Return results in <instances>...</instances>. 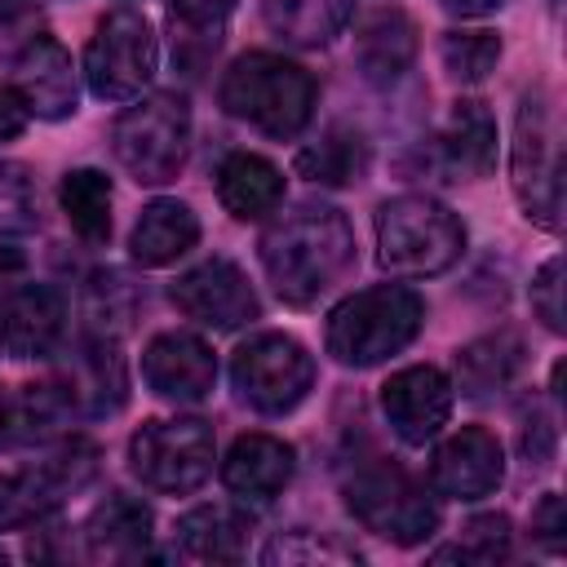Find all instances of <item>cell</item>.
I'll return each instance as SVG.
<instances>
[{
	"label": "cell",
	"mask_w": 567,
	"mask_h": 567,
	"mask_svg": "<svg viewBox=\"0 0 567 567\" xmlns=\"http://www.w3.org/2000/svg\"><path fill=\"white\" fill-rule=\"evenodd\" d=\"M381 412H385L390 430H394L403 443L421 447V443H430V439L447 425V416H452V381H447L439 368H430V363L399 368V372L381 385Z\"/></svg>",
	"instance_id": "obj_13"
},
{
	"label": "cell",
	"mask_w": 567,
	"mask_h": 567,
	"mask_svg": "<svg viewBox=\"0 0 567 567\" xmlns=\"http://www.w3.org/2000/svg\"><path fill=\"white\" fill-rule=\"evenodd\" d=\"M18 93L27 102L31 115L40 120H66L75 115V66H71V53L49 35H31L18 53Z\"/></svg>",
	"instance_id": "obj_17"
},
{
	"label": "cell",
	"mask_w": 567,
	"mask_h": 567,
	"mask_svg": "<svg viewBox=\"0 0 567 567\" xmlns=\"http://www.w3.org/2000/svg\"><path fill=\"white\" fill-rule=\"evenodd\" d=\"M439 58H443V71L456 84H478L501 62V35L496 31H483V27L478 31H443Z\"/></svg>",
	"instance_id": "obj_31"
},
{
	"label": "cell",
	"mask_w": 567,
	"mask_h": 567,
	"mask_svg": "<svg viewBox=\"0 0 567 567\" xmlns=\"http://www.w3.org/2000/svg\"><path fill=\"white\" fill-rule=\"evenodd\" d=\"M261 266L288 306H315L354 266V230L328 204H301L261 235Z\"/></svg>",
	"instance_id": "obj_1"
},
{
	"label": "cell",
	"mask_w": 567,
	"mask_h": 567,
	"mask_svg": "<svg viewBox=\"0 0 567 567\" xmlns=\"http://www.w3.org/2000/svg\"><path fill=\"white\" fill-rule=\"evenodd\" d=\"M292 447L275 434H239L230 456L221 461V478L235 496H248V501H270L288 487L292 478Z\"/></svg>",
	"instance_id": "obj_19"
},
{
	"label": "cell",
	"mask_w": 567,
	"mask_h": 567,
	"mask_svg": "<svg viewBox=\"0 0 567 567\" xmlns=\"http://www.w3.org/2000/svg\"><path fill=\"white\" fill-rule=\"evenodd\" d=\"M115 159L142 186H164L182 173L190 151V106L182 93H151L133 102L111 128Z\"/></svg>",
	"instance_id": "obj_6"
},
{
	"label": "cell",
	"mask_w": 567,
	"mask_h": 567,
	"mask_svg": "<svg viewBox=\"0 0 567 567\" xmlns=\"http://www.w3.org/2000/svg\"><path fill=\"white\" fill-rule=\"evenodd\" d=\"M532 310L549 332H563V257H549L532 279Z\"/></svg>",
	"instance_id": "obj_36"
},
{
	"label": "cell",
	"mask_w": 567,
	"mask_h": 567,
	"mask_svg": "<svg viewBox=\"0 0 567 567\" xmlns=\"http://www.w3.org/2000/svg\"><path fill=\"white\" fill-rule=\"evenodd\" d=\"M518 368H523V337L509 328L487 332V337L470 341L465 350H456V385L470 399L505 390L518 377Z\"/></svg>",
	"instance_id": "obj_24"
},
{
	"label": "cell",
	"mask_w": 567,
	"mask_h": 567,
	"mask_svg": "<svg viewBox=\"0 0 567 567\" xmlns=\"http://www.w3.org/2000/svg\"><path fill=\"white\" fill-rule=\"evenodd\" d=\"M359 554L354 549H346V545H337V540H328V536H315V532H284V536H275L266 549H261V563H270V567H292V563H306V567H323V563H354Z\"/></svg>",
	"instance_id": "obj_33"
},
{
	"label": "cell",
	"mask_w": 567,
	"mask_h": 567,
	"mask_svg": "<svg viewBox=\"0 0 567 567\" xmlns=\"http://www.w3.org/2000/svg\"><path fill=\"white\" fill-rule=\"evenodd\" d=\"M27 120H31V111H27L22 93L13 84H0V142H13L27 128Z\"/></svg>",
	"instance_id": "obj_39"
},
{
	"label": "cell",
	"mask_w": 567,
	"mask_h": 567,
	"mask_svg": "<svg viewBox=\"0 0 567 567\" xmlns=\"http://www.w3.org/2000/svg\"><path fill=\"white\" fill-rule=\"evenodd\" d=\"M62 213L71 221V230L84 244H106L111 235V177L97 168H71L58 186Z\"/></svg>",
	"instance_id": "obj_28"
},
{
	"label": "cell",
	"mask_w": 567,
	"mask_h": 567,
	"mask_svg": "<svg viewBox=\"0 0 567 567\" xmlns=\"http://www.w3.org/2000/svg\"><path fill=\"white\" fill-rule=\"evenodd\" d=\"M213 430L199 416H177V421H146L128 439V465L133 474L155 487V492H195L213 474Z\"/></svg>",
	"instance_id": "obj_10"
},
{
	"label": "cell",
	"mask_w": 567,
	"mask_h": 567,
	"mask_svg": "<svg viewBox=\"0 0 567 567\" xmlns=\"http://www.w3.org/2000/svg\"><path fill=\"white\" fill-rule=\"evenodd\" d=\"M133 310H137V292H133L128 275H120V270L93 275V284H89V319L97 323V337L124 332Z\"/></svg>",
	"instance_id": "obj_32"
},
{
	"label": "cell",
	"mask_w": 567,
	"mask_h": 567,
	"mask_svg": "<svg viewBox=\"0 0 567 567\" xmlns=\"http://www.w3.org/2000/svg\"><path fill=\"white\" fill-rule=\"evenodd\" d=\"M532 536H536L549 554H563V545H567V505H563L558 492L540 496V505L532 509Z\"/></svg>",
	"instance_id": "obj_37"
},
{
	"label": "cell",
	"mask_w": 567,
	"mask_h": 567,
	"mask_svg": "<svg viewBox=\"0 0 567 567\" xmlns=\"http://www.w3.org/2000/svg\"><path fill=\"white\" fill-rule=\"evenodd\" d=\"M173 306L204 323V328H244L261 315V301L248 284V275L230 261V257H208L199 261L195 270H186L177 284H173Z\"/></svg>",
	"instance_id": "obj_12"
},
{
	"label": "cell",
	"mask_w": 567,
	"mask_h": 567,
	"mask_svg": "<svg viewBox=\"0 0 567 567\" xmlns=\"http://www.w3.org/2000/svg\"><path fill=\"white\" fill-rule=\"evenodd\" d=\"M554 447H558V430H554L549 412L532 408V416L523 421V456L532 465H549L554 461Z\"/></svg>",
	"instance_id": "obj_38"
},
{
	"label": "cell",
	"mask_w": 567,
	"mask_h": 567,
	"mask_svg": "<svg viewBox=\"0 0 567 567\" xmlns=\"http://www.w3.org/2000/svg\"><path fill=\"white\" fill-rule=\"evenodd\" d=\"M168 13L177 31V58L186 66H199L208 53H217L235 0H168Z\"/></svg>",
	"instance_id": "obj_30"
},
{
	"label": "cell",
	"mask_w": 567,
	"mask_h": 567,
	"mask_svg": "<svg viewBox=\"0 0 567 567\" xmlns=\"http://www.w3.org/2000/svg\"><path fill=\"white\" fill-rule=\"evenodd\" d=\"M509 554V518L505 514H478L465 523V545L434 549V563L461 558V563H501Z\"/></svg>",
	"instance_id": "obj_34"
},
{
	"label": "cell",
	"mask_w": 567,
	"mask_h": 567,
	"mask_svg": "<svg viewBox=\"0 0 567 567\" xmlns=\"http://www.w3.org/2000/svg\"><path fill=\"white\" fill-rule=\"evenodd\" d=\"M315 75L279 53H244L221 75V106L266 137H297L315 115Z\"/></svg>",
	"instance_id": "obj_3"
},
{
	"label": "cell",
	"mask_w": 567,
	"mask_h": 567,
	"mask_svg": "<svg viewBox=\"0 0 567 567\" xmlns=\"http://www.w3.org/2000/svg\"><path fill=\"white\" fill-rule=\"evenodd\" d=\"M230 377H235V390L244 403H252L266 416H284L310 394L315 359L288 332H257L235 350Z\"/></svg>",
	"instance_id": "obj_9"
},
{
	"label": "cell",
	"mask_w": 567,
	"mask_h": 567,
	"mask_svg": "<svg viewBox=\"0 0 567 567\" xmlns=\"http://www.w3.org/2000/svg\"><path fill=\"white\" fill-rule=\"evenodd\" d=\"M53 385L62 390L71 412H115L124 403V385H128L115 337H89L71 354L62 381H53Z\"/></svg>",
	"instance_id": "obj_18"
},
{
	"label": "cell",
	"mask_w": 567,
	"mask_h": 567,
	"mask_svg": "<svg viewBox=\"0 0 567 567\" xmlns=\"http://www.w3.org/2000/svg\"><path fill=\"white\" fill-rule=\"evenodd\" d=\"M217 199L230 217L239 221H252V217H266L279 208L284 199V173L266 159V155H252V151H235L221 159L217 168Z\"/></svg>",
	"instance_id": "obj_21"
},
{
	"label": "cell",
	"mask_w": 567,
	"mask_h": 567,
	"mask_svg": "<svg viewBox=\"0 0 567 567\" xmlns=\"http://www.w3.org/2000/svg\"><path fill=\"white\" fill-rule=\"evenodd\" d=\"M155 62L159 44L151 22L137 9H111L84 49V80L102 102H133L151 84Z\"/></svg>",
	"instance_id": "obj_8"
},
{
	"label": "cell",
	"mask_w": 567,
	"mask_h": 567,
	"mask_svg": "<svg viewBox=\"0 0 567 567\" xmlns=\"http://www.w3.org/2000/svg\"><path fill=\"white\" fill-rule=\"evenodd\" d=\"M22 0H0V13H9V9H18Z\"/></svg>",
	"instance_id": "obj_42"
},
{
	"label": "cell",
	"mask_w": 567,
	"mask_h": 567,
	"mask_svg": "<svg viewBox=\"0 0 567 567\" xmlns=\"http://www.w3.org/2000/svg\"><path fill=\"white\" fill-rule=\"evenodd\" d=\"M443 9H452V13H461V18H483V13H492V9H501L505 0H439Z\"/></svg>",
	"instance_id": "obj_40"
},
{
	"label": "cell",
	"mask_w": 567,
	"mask_h": 567,
	"mask_svg": "<svg viewBox=\"0 0 567 567\" xmlns=\"http://www.w3.org/2000/svg\"><path fill=\"white\" fill-rule=\"evenodd\" d=\"M0 563H4V549H0Z\"/></svg>",
	"instance_id": "obj_43"
},
{
	"label": "cell",
	"mask_w": 567,
	"mask_h": 567,
	"mask_svg": "<svg viewBox=\"0 0 567 567\" xmlns=\"http://www.w3.org/2000/svg\"><path fill=\"white\" fill-rule=\"evenodd\" d=\"M439 164L456 182H478L496 164V120L483 102H456L439 133Z\"/></svg>",
	"instance_id": "obj_20"
},
{
	"label": "cell",
	"mask_w": 567,
	"mask_h": 567,
	"mask_svg": "<svg viewBox=\"0 0 567 567\" xmlns=\"http://www.w3.org/2000/svg\"><path fill=\"white\" fill-rule=\"evenodd\" d=\"M22 266H27V261H22V252L0 244V284H13V279L22 275Z\"/></svg>",
	"instance_id": "obj_41"
},
{
	"label": "cell",
	"mask_w": 567,
	"mask_h": 567,
	"mask_svg": "<svg viewBox=\"0 0 567 567\" xmlns=\"http://www.w3.org/2000/svg\"><path fill=\"white\" fill-rule=\"evenodd\" d=\"M425 323V301L403 284H377L328 315V354L346 368H372L408 350Z\"/></svg>",
	"instance_id": "obj_2"
},
{
	"label": "cell",
	"mask_w": 567,
	"mask_h": 567,
	"mask_svg": "<svg viewBox=\"0 0 567 567\" xmlns=\"http://www.w3.org/2000/svg\"><path fill=\"white\" fill-rule=\"evenodd\" d=\"M66 306L49 284H9L0 292V346L13 359H44L62 341Z\"/></svg>",
	"instance_id": "obj_16"
},
{
	"label": "cell",
	"mask_w": 567,
	"mask_h": 567,
	"mask_svg": "<svg viewBox=\"0 0 567 567\" xmlns=\"http://www.w3.org/2000/svg\"><path fill=\"white\" fill-rule=\"evenodd\" d=\"M354 13V0H261V18L266 27L301 49H319L332 35L346 31Z\"/></svg>",
	"instance_id": "obj_27"
},
{
	"label": "cell",
	"mask_w": 567,
	"mask_h": 567,
	"mask_svg": "<svg viewBox=\"0 0 567 567\" xmlns=\"http://www.w3.org/2000/svg\"><path fill=\"white\" fill-rule=\"evenodd\" d=\"M412 58H416V27H412L408 13H394V9L390 13H377L359 31V40H354V62H359V71L372 84L399 80L412 66Z\"/></svg>",
	"instance_id": "obj_26"
},
{
	"label": "cell",
	"mask_w": 567,
	"mask_h": 567,
	"mask_svg": "<svg viewBox=\"0 0 567 567\" xmlns=\"http://www.w3.org/2000/svg\"><path fill=\"white\" fill-rule=\"evenodd\" d=\"M93 470H97V447L71 439L40 465L0 474V532L44 523L71 492H80L93 478Z\"/></svg>",
	"instance_id": "obj_11"
},
{
	"label": "cell",
	"mask_w": 567,
	"mask_h": 567,
	"mask_svg": "<svg viewBox=\"0 0 567 567\" xmlns=\"http://www.w3.org/2000/svg\"><path fill=\"white\" fill-rule=\"evenodd\" d=\"M346 505L368 532L394 545H421L439 527V505L390 461H363L346 478Z\"/></svg>",
	"instance_id": "obj_7"
},
{
	"label": "cell",
	"mask_w": 567,
	"mask_h": 567,
	"mask_svg": "<svg viewBox=\"0 0 567 567\" xmlns=\"http://www.w3.org/2000/svg\"><path fill=\"white\" fill-rule=\"evenodd\" d=\"M514 195L540 230L563 226V128L549 89H532L514 115V151H509Z\"/></svg>",
	"instance_id": "obj_5"
},
{
	"label": "cell",
	"mask_w": 567,
	"mask_h": 567,
	"mask_svg": "<svg viewBox=\"0 0 567 567\" xmlns=\"http://www.w3.org/2000/svg\"><path fill=\"white\" fill-rule=\"evenodd\" d=\"M501 478H505V452H501V439L483 425H461L452 439L439 443L430 461L434 492L452 501H483L501 487Z\"/></svg>",
	"instance_id": "obj_14"
},
{
	"label": "cell",
	"mask_w": 567,
	"mask_h": 567,
	"mask_svg": "<svg viewBox=\"0 0 567 567\" xmlns=\"http://www.w3.org/2000/svg\"><path fill=\"white\" fill-rule=\"evenodd\" d=\"M297 173L319 186H350L368 173V142L350 128H328L297 155Z\"/></svg>",
	"instance_id": "obj_29"
},
{
	"label": "cell",
	"mask_w": 567,
	"mask_h": 567,
	"mask_svg": "<svg viewBox=\"0 0 567 567\" xmlns=\"http://www.w3.org/2000/svg\"><path fill=\"white\" fill-rule=\"evenodd\" d=\"M199 239V217L182 199H151L128 235V252L137 266H168L190 252Z\"/></svg>",
	"instance_id": "obj_22"
},
{
	"label": "cell",
	"mask_w": 567,
	"mask_h": 567,
	"mask_svg": "<svg viewBox=\"0 0 567 567\" xmlns=\"http://www.w3.org/2000/svg\"><path fill=\"white\" fill-rule=\"evenodd\" d=\"M155 514L137 496L111 492L84 523V545L93 558H137L151 545Z\"/></svg>",
	"instance_id": "obj_23"
},
{
	"label": "cell",
	"mask_w": 567,
	"mask_h": 567,
	"mask_svg": "<svg viewBox=\"0 0 567 567\" xmlns=\"http://www.w3.org/2000/svg\"><path fill=\"white\" fill-rule=\"evenodd\" d=\"M142 377L168 403H199L217 381V359L195 332H159L142 350Z\"/></svg>",
	"instance_id": "obj_15"
},
{
	"label": "cell",
	"mask_w": 567,
	"mask_h": 567,
	"mask_svg": "<svg viewBox=\"0 0 567 567\" xmlns=\"http://www.w3.org/2000/svg\"><path fill=\"white\" fill-rule=\"evenodd\" d=\"M40 213V195H35V177L22 164L0 159V230H31Z\"/></svg>",
	"instance_id": "obj_35"
},
{
	"label": "cell",
	"mask_w": 567,
	"mask_h": 567,
	"mask_svg": "<svg viewBox=\"0 0 567 567\" xmlns=\"http://www.w3.org/2000/svg\"><path fill=\"white\" fill-rule=\"evenodd\" d=\"M248 532L252 518L235 505H195L190 514L177 518V540L186 554L195 558H213V563H235L248 549Z\"/></svg>",
	"instance_id": "obj_25"
},
{
	"label": "cell",
	"mask_w": 567,
	"mask_h": 567,
	"mask_svg": "<svg viewBox=\"0 0 567 567\" xmlns=\"http://www.w3.org/2000/svg\"><path fill=\"white\" fill-rule=\"evenodd\" d=\"M465 248L461 217L430 195H399L377 208V257L399 279L447 270Z\"/></svg>",
	"instance_id": "obj_4"
}]
</instances>
